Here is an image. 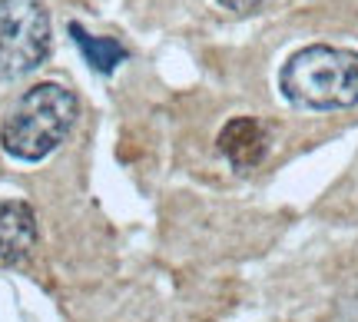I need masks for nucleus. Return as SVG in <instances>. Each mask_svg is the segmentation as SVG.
Here are the masks:
<instances>
[{"mask_svg": "<svg viewBox=\"0 0 358 322\" xmlns=\"http://www.w3.org/2000/svg\"><path fill=\"white\" fill-rule=\"evenodd\" d=\"M285 104L306 113H338L358 106V50L312 43L295 50L279 70Z\"/></svg>", "mask_w": 358, "mask_h": 322, "instance_id": "1", "label": "nucleus"}, {"mask_svg": "<svg viewBox=\"0 0 358 322\" xmlns=\"http://www.w3.org/2000/svg\"><path fill=\"white\" fill-rule=\"evenodd\" d=\"M80 104L64 83H34L0 123V146L17 163H43L73 133Z\"/></svg>", "mask_w": 358, "mask_h": 322, "instance_id": "2", "label": "nucleus"}, {"mask_svg": "<svg viewBox=\"0 0 358 322\" xmlns=\"http://www.w3.org/2000/svg\"><path fill=\"white\" fill-rule=\"evenodd\" d=\"M37 243V216L24 200H0V262L24 259Z\"/></svg>", "mask_w": 358, "mask_h": 322, "instance_id": "5", "label": "nucleus"}, {"mask_svg": "<svg viewBox=\"0 0 358 322\" xmlns=\"http://www.w3.org/2000/svg\"><path fill=\"white\" fill-rule=\"evenodd\" d=\"M219 7H226L229 13H252L259 10L262 4H268V0H216Z\"/></svg>", "mask_w": 358, "mask_h": 322, "instance_id": "7", "label": "nucleus"}, {"mask_svg": "<svg viewBox=\"0 0 358 322\" xmlns=\"http://www.w3.org/2000/svg\"><path fill=\"white\" fill-rule=\"evenodd\" d=\"M219 153L232 163V169L239 173H249L266 163L268 150H272V136H268V127L256 116H236L226 127L219 130Z\"/></svg>", "mask_w": 358, "mask_h": 322, "instance_id": "4", "label": "nucleus"}, {"mask_svg": "<svg viewBox=\"0 0 358 322\" xmlns=\"http://www.w3.org/2000/svg\"><path fill=\"white\" fill-rule=\"evenodd\" d=\"M66 34H70L73 47L80 50V57L87 60V66L93 74L110 77L120 64H127L129 50L116 37H96V34H90L83 24H66Z\"/></svg>", "mask_w": 358, "mask_h": 322, "instance_id": "6", "label": "nucleus"}, {"mask_svg": "<svg viewBox=\"0 0 358 322\" xmlns=\"http://www.w3.org/2000/svg\"><path fill=\"white\" fill-rule=\"evenodd\" d=\"M53 47L43 0H0V80L34 74Z\"/></svg>", "mask_w": 358, "mask_h": 322, "instance_id": "3", "label": "nucleus"}]
</instances>
